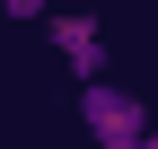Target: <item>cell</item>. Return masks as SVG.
Listing matches in <instances>:
<instances>
[{
  "mask_svg": "<svg viewBox=\"0 0 158 149\" xmlns=\"http://www.w3.org/2000/svg\"><path fill=\"white\" fill-rule=\"evenodd\" d=\"M79 123H88V140H97V149H123V140L158 132L149 105L132 97V88H114V79H79Z\"/></svg>",
  "mask_w": 158,
  "mask_h": 149,
  "instance_id": "obj_1",
  "label": "cell"
},
{
  "mask_svg": "<svg viewBox=\"0 0 158 149\" xmlns=\"http://www.w3.org/2000/svg\"><path fill=\"white\" fill-rule=\"evenodd\" d=\"M44 35H53V53H62V70H70V79H106V35H97V18L53 9V18H44Z\"/></svg>",
  "mask_w": 158,
  "mask_h": 149,
  "instance_id": "obj_2",
  "label": "cell"
},
{
  "mask_svg": "<svg viewBox=\"0 0 158 149\" xmlns=\"http://www.w3.org/2000/svg\"><path fill=\"white\" fill-rule=\"evenodd\" d=\"M123 149H158V132H141V140H123Z\"/></svg>",
  "mask_w": 158,
  "mask_h": 149,
  "instance_id": "obj_3",
  "label": "cell"
}]
</instances>
